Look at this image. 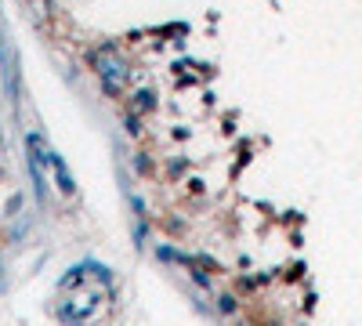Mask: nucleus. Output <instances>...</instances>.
Listing matches in <instances>:
<instances>
[{
  "label": "nucleus",
  "instance_id": "f03ea898",
  "mask_svg": "<svg viewBox=\"0 0 362 326\" xmlns=\"http://www.w3.org/2000/svg\"><path fill=\"white\" fill-rule=\"evenodd\" d=\"M51 163H54V174H58V185H62V192H66V196H72V192H76V185H72L69 171H66V163H62L58 156H51Z\"/></svg>",
  "mask_w": 362,
  "mask_h": 326
},
{
  "label": "nucleus",
  "instance_id": "7ed1b4c3",
  "mask_svg": "<svg viewBox=\"0 0 362 326\" xmlns=\"http://www.w3.org/2000/svg\"><path fill=\"white\" fill-rule=\"evenodd\" d=\"M156 105V95L152 91H142V95H138V113H145V109H152Z\"/></svg>",
  "mask_w": 362,
  "mask_h": 326
},
{
  "label": "nucleus",
  "instance_id": "f257e3e1",
  "mask_svg": "<svg viewBox=\"0 0 362 326\" xmlns=\"http://www.w3.org/2000/svg\"><path fill=\"white\" fill-rule=\"evenodd\" d=\"M95 58V65H101V83H105V91L109 95H120V87H123V80H127V69H123V62H109V48L105 51H95L91 54Z\"/></svg>",
  "mask_w": 362,
  "mask_h": 326
}]
</instances>
